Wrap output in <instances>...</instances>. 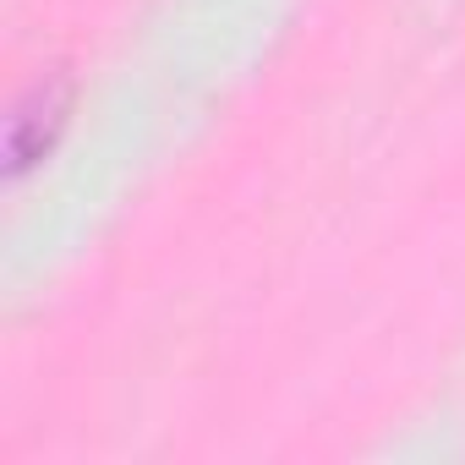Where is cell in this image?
Here are the masks:
<instances>
[{
	"mask_svg": "<svg viewBox=\"0 0 465 465\" xmlns=\"http://www.w3.org/2000/svg\"><path fill=\"white\" fill-rule=\"evenodd\" d=\"M66 110H72V88H66L61 77H45V83H34V88H28V99H23V104H17V115H12V137H6L12 175H23V170H28V164L55 143V132H61Z\"/></svg>",
	"mask_w": 465,
	"mask_h": 465,
	"instance_id": "obj_1",
	"label": "cell"
}]
</instances>
